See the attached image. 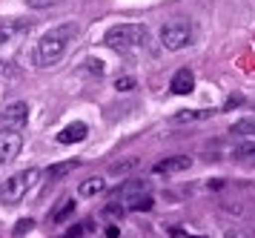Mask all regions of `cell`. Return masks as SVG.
I'll return each instance as SVG.
<instances>
[{"label": "cell", "mask_w": 255, "mask_h": 238, "mask_svg": "<svg viewBox=\"0 0 255 238\" xmlns=\"http://www.w3.org/2000/svg\"><path fill=\"white\" fill-rule=\"evenodd\" d=\"M75 34H78V26L75 23H63V26H55L46 34H40L37 46L32 49V63L35 66H43V69L55 66L60 57L66 55V49L75 40Z\"/></svg>", "instance_id": "obj_1"}, {"label": "cell", "mask_w": 255, "mask_h": 238, "mask_svg": "<svg viewBox=\"0 0 255 238\" xmlns=\"http://www.w3.org/2000/svg\"><path fill=\"white\" fill-rule=\"evenodd\" d=\"M146 37H149L146 26H140V23H118V26H112L104 34V43L118 49V52H129V49H140L146 43Z\"/></svg>", "instance_id": "obj_2"}, {"label": "cell", "mask_w": 255, "mask_h": 238, "mask_svg": "<svg viewBox=\"0 0 255 238\" xmlns=\"http://www.w3.org/2000/svg\"><path fill=\"white\" fill-rule=\"evenodd\" d=\"M40 178V170H23L12 175V178H6V181L0 184V201L3 204H17V201H23L26 193L32 190Z\"/></svg>", "instance_id": "obj_3"}, {"label": "cell", "mask_w": 255, "mask_h": 238, "mask_svg": "<svg viewBox=\"0 0 255 238\" xmlns=\"http://www.w3.org/2000/svg\"><path fill=\"white\" fill-rule=\"evenodd\" d=\"M161 43L169 49V52H178V49H186V46L192 43V26L189 20H169L163 23L161 29Z\"/></svg>", "instance_id": "obj_4"}, {"label": "cell", "mask_w": 255, "mask_h": 238, "mask_svg": "<svg viewBox=\"0 0 255 238\" xmlns=\"http://www.w3.org/2000/svg\"><path fill=\"white\" fill-rule=\"evenodd\" d=\"M29 121V106L23 101L9 103L6 109H0V132H20Z\"/></svg>", "instance_id": "obj_5"}, {"label": "cell", "mask_w": 255, "mask_h": 238, "mask_svg": "<svg viewBox=\"0 0 255 238\" xmlns=\"http://www.w3.org/2000/svg\"><path fill=\"white\" fill-rule=\"evenodd\" d=\"M20 149H23V135L20 132H0V167L17 158Z\"/></svg>", "instance_id": "obj_6"}, {"label": "cell", "mask_w": 255, "mask_h": 238, "mask_svg": "<svg viewBox=\"0 0 255 238\" xmlns=\"http://www.w3.org/2000/svg\"><path fill=\"white\" fill-rule=\"evenodd\" d=\"M26 32H29V23L26 20H17V17H6V20H0V46H9L12 40L23 37Z\"/></svg>", "instance_id": "obj_7"}, {"label": "cell", "mask_w": 255, "mask_h": 238, "mask_svg": "<svg viewBox=\"0 0 255 238\" xmlns=\"http://www.w3.org/2000/svg\"><path fill=\"white\" fill-rule=\"evenodd\" d=\"M192 167V158L189 155H175V158H163L158 161L155 167H152V172L155 175H169V172H184Z\"/></svg>", "instance_id": "obj_8"}, {"label": "cell", "mask_w": 255, "mask_h": 238, "mask_svg": "<svg viewBox=\"0 0 255 238\" xmlns=\"http://www.w3.org/2000/svg\"><path fill=\"white\" fill-rule=\"evenodd\" d=\"M89 132V126L83 124V121H72L69 126H63L58 132V144H81L83 138Z\"/></svg>", "instance_id": "obj_9"}, {"label": "cell", "mask_w": 255, "mask_h": 238, "mask_svg": "<svg viewBox=\"0 0 255 238\" xmlns=\"http://www.w3.org/2000/svg\"><path fill=\"white\" fill-rule=\"evenodd\" d=\"M192 89H195V75L189 69H178L172 75V92L175 95H189Z\"/></svg>", "instance_id": "obj_10"}, {"label": "cell", "mask_w": 255, "mask_h": 238, "mask_svg": "<svg viewBox=\"0 0 255 238\" xmlns=\"http://www.w3.org/2000/svg\"><path fill=\"white\" fill-rule=\"evenodd\" d=\"M101 193H106V178H101V175H92V178L81 181V187H78L81 198H95V195H101Z\"/></svg>", "instance_id": "obj_11"}, {"label": "cell", "mask_w": 255, "mask_h": 238, "mask_svg": "<svg viewBox=\"0 0 255 238\" xmlns=\"http://www.w3.org/2000/svg\"><path fill=\"white\" fill-rule=\"evenodd\" d=\"M127 207H129V210H138V213H146V210L155 207V198H152L149 190H140V193L127 195Z\"/></svg>", "instance_id": "obj_12"}, {"label": "cell", "mask_w": 255, "mask_h": 238, "mask_svg": "<svg viewBox=\"0 0 255 238\" xmlns=\"http://www.w3.org/2000/svg\"><path fill=\"white\" fill-rule=\"evenodd\" d=\"M209 115L212 109H181L178 115H172V124H192V121H204Z\"/></svg>", "instance_id": "obj_13"}, {"label": "cell", "mask_w": 255, "mask_h": 238, "mask_svg": "<svg viewBox=\"0 0 255 238\" xmlns=\"http://www.w3.org/2000/svg\"><path fill=\"white\" fill-rule=\"evenodd\" d=\"M92 230H95L92 221H81V224H75V227L66 230V233H63V238H81V236H86V233H92Z\"/></svg>", "instance_id": "obj_14"}, {"label": "cell", "mask_w": 255, "mask_h": 238, "mask_svg": "<svg viewBox=\"0 0 255 238\" xmlns=\"http://www.w3.org/2000/svg\"><path fill=\"white\" fill-rule=\"evenodd\" d=\"M72 213H75V201H66V204H60L58 210L52 213V221H55V224H63V221H66Z\"/></svg>", "instance_id": "obj_15"}, {"label": "cell", "mask_w": 255, "mask_h": 238, "mask_svg": "<svg viewBox=\"0 0 255 238\" xmlns=\"http://www.w3.org/2000/svg\"><path fill=\"white\" fill-rule=\"evenodd\" d=\"M78 170V161H66V164H55V167H49L46 175L49 178H58V175H66V172Z\"/></svg>", "instance_id": "obj_16"}, {"label": "cell", "mask_w": 255, "mask_h": 238, "mask_svg": "<svg viewBox=\"0 0 255 238\" xmlns=\"http://www.w3.org/2000/svg\"><path fill=\"white\" fill-rule=\"evenodd\" d=\"M230 132H235V135H255V121H238V124H232Z\"/></svg>", "instance_id": "obj_17"}, {"label": "cell", "mask_w": 255, "mask_h": 238, "mask_svg": "<svg viewBox=\"0 0 255 238\" xmlns=\"http://www.w3.org/2000/svg\"><path fill=\"white\" fill-rule=\"evenodd\" d=\"M14 75H17V66L9 60H0V78H14Z\"/></svg>", "instance_id": "obj_18"}, {"label": "cell", "mask_w": 255, "mask_h": 238, "mask_svg": "<svg viewBox=\"0 0 255 238\" xmlns=\"http://www.w3.org/2000/svg\"><path fill=\"white\" fill-rule=\"evenodd\" d=\"M115 89H118V92L135 89V78H118V80H115Z\"/></svg>", "instance_id": "obj_19"}, {"label": "cell", "mask_w": 255, "mask_h": 238, "mask_svg": "<svg viewBox=\"0 0 255 238\" xmlns=\"http://www.w3.org/2000/svg\"><path fill=\"white\" fill-rule=\"evenodd\" d=\"M104 216H106V218H121V216H124V207H118V204H109V207L104 210Z\"/></svg>", "instance_id": "obj_20"}, {"label": "cell", "mask_w": 255, "mask_h": 238, "mask_svg": "<svg viewBox=\"0 0 255 238\" xmlns=\"http://www.w3.org/2000/svg\"><path fill=\"white\" fill-rule=\"evenodd\" d=\"M26 6H32V9H46V6H52L55 0H23Z\"/></svg>", "instance_id": "obj_21"}, {"label": "cell", "mask_w": 255, "mask_h": 238, "mask_svg": "<svg viewBox=\"0 0 255 238\" xmlns=\"http://www.w3.org/2000/svg\"><path fill=\"white\" fill-rule=\"evenodd\" d=\"M169 230V236H175V238H204V236H189V233H184L181 227H166Z\"/></svg>", "instance_id": "obj_22"}, {"label": "cell", "mask_w": 255, "mask_h": 238, "mask_svg": "<svg viewBox=\"0 0 255 238\" xmlns=\"http://www.w3.org/2000/svg\"><path fill=\"white\" fill-rule=\"evenodd\" d=\"M224 238H253V236H250L247 230H230V233H227Z\"/></svg>", "instance_id": "obj_23"}]
</instances>
